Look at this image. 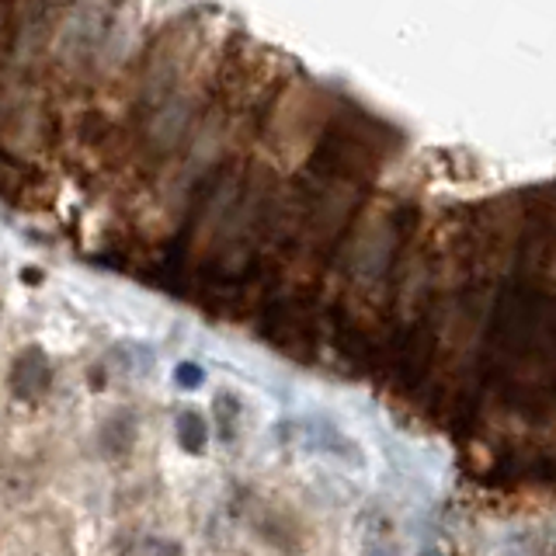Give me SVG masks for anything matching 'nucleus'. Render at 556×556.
I'll list each match as a JSON object with an SVG mask.
<instances>
[{"label": "nucleus", "mask_w": 556, "mask_h": 556, "mask_svg": "<svg viewBox=\"0 0 556 556\" xmlns=\"http://www.w3.org/2000/svg\"><path fill=\"white\" fill-rule=\"evenodd\" d=\"M278 439L303 448V452H313V456L338 459L341 466H352V469L365 466L362 445L344 428L327 421V417H292V421L278 425Z\"/></svg>", "instance_id": "nucleus-1"}, {"label": "nucleus", "mask_w": 556, "mask_h": 556, "mask_svg": "<svg viewBox=\"0 0 556 556\" xmlns=\"http://www.w3.org/2000/svg\"><path fill=\"white\" fill-rule=\"evenodd\" d=\"M251 532H257L271 549L286 556L303 553L306 546V532L300 526V518L286 508H278V504L254 501V497H251Z\"/></svg>", "instance_id": "nucleus-2"}, {"label": "nucleus", "mask_w": 556, "mask_h": 556, "mask_svg": "<svg viewBox=\"0 0 556 556\" xmlns=\"http://www.w3.org/2000/svg\"><path fill=\"white\" fill-rule=\"evenodd\" d=\"M8 387L17 400H39L52 387V362L39 344H28L14 355Z\"/></svg>", "instance_id": "nucleus-3"}, {"label": "nucleus", "mask_w": 556, "mask_h": 556, "mask_svg": "<svg viewBox=\"0 0 556 556\" xmlns=\"http://www.w3.org/2000/svg\"><path fill=\"white\" fill-rule=\"evenodd\" d=\"M136 439H139V421H136V414L132 410H115V414H109V421L101 425V431H98V445H101V452L109 459H122V456H129L132 452V445H136Z\"/></svg>", "instance_id": "nucleus-4"}, {"label": "nucleus", "mask_w": 556, "mask_h": 556, "mask_svg": "<svg viewBox=\"0 0 556 556\" xmlns=\"http://www.w3.org/2000/svg\"><path fill=\"white\" fill-rule=\"evenodd\" d=\"M104 365L122 379H143L153 372V352L143 344H118Z\"/></svg>", "instance_id": "nucleus-5"}, {"label": "nucleus", "mask_w": 556, "mask_h": 556, "mask_svg": "<svg viewBox=\"0 0 556 556\" xmlns=\"http://www.w3.org/2000/svg\"><path fill=\"white\" fill-rule=\"evenodd\" d=\"M174 434H178V445L188 452V456H202L205 445H208V425L205 417L199 410H178V417H174Z\"/></svg>", "instance_id": "nucleus-6"}, {"label": "nucleus", "mask_w": 556, "mask_h": 556, "mask_svg": "<svg viewBox=\"0 0 556 556\" xmlns=\"http://www.w3.org/2000/svg\"><path fill=\"white\" fill-rule=\"evenodd\" d=\"M213 407H216V414H219V431H223V439H237L240 417H243L240 400H237L233 393H219Z\"/></svg>", "instance_id": "nucleus-7"}, {"label": "nucleus", "mask_w": 556, "mask_h": 556, "mask_svg": "<svg viewBox=\"0 0 556 556\" xmlns=\"http://www.w3.org/2000/svg\"><path fill=\"white\" fill-rule=\"evenodd\" d=\"M122 556H181V546L170 543V539H161V535H139L126 546Z\"/></svg>", "instance_id": "nucleus-8"}, {"label": "nucleus", "mask_w": 556, "mask_h": 556, "mask_svg": "<svg viewBox=\"0 0 556 556\" xmlns=\"http://www.w3.org/2000/svg\"><path fill=\"white\" fill-rule=\"evenodd\" d=\"M362 556H396V546H393V539L387 535V526L365 532V539H362Z\"/></svg>", "instance_id": "nucleus-9"}, {"label": "nucleus", "mask_w": 556, "mask_h": 556, "mask_svg": "<svg viewBox=\"0 0 556 556\" xmlns=\"http://www.w3.org/2000/svg\"><path fill=\"white\" fill-rule=\"evenodd\" d=\"M174 379H178V382H181V387H185V390H195V387H199V382L205 379V372L199 369V365H195V362H181V365H178V369H174Z\"/></svg>", "instance_id": "nucleus-10"}, {"label": "nucleus", "mask_w": 556, "mask_h": 556, "mask_svg": "<svg viewBox=\"0 0 556 556\" xmlns=\"http://www.w3.org/2000/svg\"><path fill=\"white\" fill-rule=\"evenodd\" d=\"M417 556H445V553H442L439 546H425V549H421V553H417Z\"/></svg>", "instance_id": "nucleus-11"}]
</instances>
